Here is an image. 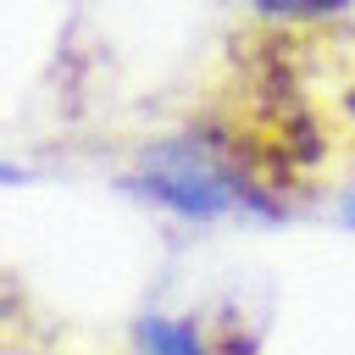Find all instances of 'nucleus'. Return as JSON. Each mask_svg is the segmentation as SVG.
I'll list each match as a JSON object with an SVG mask.
<instances>
[{
    "instance_id": "f257e3e1",
    "label": "nucleus",
    "mask_w": 355,
    "mask_h": 355,
    "mask_svg": "<svg viewBox=\"0 0 355 355\" xmlns=\"http://www.w3.org/2000/svg\"><path fill=\"white\" fill-rule=\"evenodd\" d=\"M155 205L178 211V216H233V211H266L261 178L244 166V155L233 144H222L216 133H183L155 144L139 161L133 178Z\"/></svg>"
},
{
    "instance_id": "f03ea898",
    "label": "nucleus",
    "mask_w": 355,
    "mask_h": 355,
    "mask_svg": "<svg viewBox=\"0 0 355 355\" xmlns=\"http://www.w3.org/2000/svg\"><path fill=\"white\" fill-rule=\"evenodd\" d=\"M133 338H139V355H211L200 327L183 316H144Z\"/></svg>"
},
{
    "instance_id": "7ed1b4c3",
    "label": "nucleus",
    "mask_w": 355,
    "mask_h": 355,
    "mask_svg": "<svg viewBox=\"0 0 355 355\" xmlns=\"http://www.w3.org/2000/svg\"><path fill=\"white\" fill-rule=\"evenodd\" d=\"M349 0H255V11L266 17H283V22H316V17H333L344 11Z\"/></svg>"
},
{
    "instance_id": "20e7f679",
    "label": "nucleus",
    "mask_w": 355,
    "mask_h": 355,
    "mask_svg": "<svg viewBox=\"0 0 355 355\" xmlns=\"http://www.w3.org/2000/svg\"><path fill=\"white\" fill-rule=\"evenodd\" d=\"M11 178H17V172H11V166H0V183H11Z\"/></svg>"
},
{
    "instance_id": "39448f33",
    "label": "nucleus",
    "mask_w": 355,
    "mask_h": 355,
    "mask_svg": "<svg viewBox=\"0 0 355 355\" xmlns=\"http://www.w3.org/2000/svg\"><path fill=\"white\" fill-rule=\"evenodd\" d=\"M349 216H355V211H349Z\"/></svg>"
}]
</instances>
